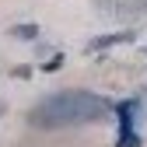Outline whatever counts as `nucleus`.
Here are the masks:
<instances>
[{"mask_svg":"<svg viewBox=\"0 0 147 147\" xmlns=\"http://www.w3.org/2000/svg\"><path fill=\"white\" fill-rule=\"evenodd\" d=\"M116 116H119V140H116V147H140V133H137L140 102L137 98L116 102Z\"/></svg>","mask_w":147,"mask_h":147,"instance_id":"nucleus-2","label":"nucleus"},{"mask_svg":"<svg viewBox=\"0 0 147 147\" xmlns=\"http://www.w3.org/2000/svg\"><path fill=\"white\" fill-rule=\"evenodd\" d=\"M116 112V102H109L105 95H95L88 88H63V91H53L42 102L32 105L28 112V126L32 130H70V126H88V123H98L105 116Z\"/></svg>","mask_w":147,"mask_h":147,"instance_id":"nucleus-1","label":"nucleus"},{"mask_svg":"<svg viewBox=\"0 0 147 147\" xmlns=\"http://www.w3.org/2000/svg\"><path fill=\"white\" fill-rule=\"evenodd\" d=\"M4 112H7V102H0V119H4Z\"/></svg>","mask_w":147,"mask_h":147,"instance_id":"nucleus-5","label":"nucleus"},{"mask_svg":"<svg viewBox=\"0 0 147 147\" xmlns=\"http://www.w3.org/2000/svg\"><path fill=\"white\" fill-rule=\"evenodd\" d=\"M126 42H133V32H130V28H126V32H112V35H98V39H91V42H88V53H102V49L126 46Z\"/></svg>","mask_w":147,"mask_h":147,"instance_id":"nucleus-3","label":"nucleus"},{"mask_svg":"<svg viewBox=\"0 0 147 147\" xmlns=\"http://www.w3.org/2000/svg\"><path fill=\"white\" fill-rule=\"evenodd\" d=\"M11 39H35L39 35V25H32V21H25V25H11Z\"/></svg>","mask_w":147,"mask_h":147,"instance_id":"nucleus-4","label":"nucleus"}]
</instances>
